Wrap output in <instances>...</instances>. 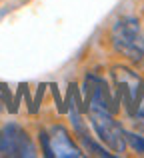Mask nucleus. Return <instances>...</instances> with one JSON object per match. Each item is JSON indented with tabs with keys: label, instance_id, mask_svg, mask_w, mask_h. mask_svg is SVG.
I'll list each match as a JSON object with an SVG mask.
<instances>
[{
	"label": "nucleus",
	"instance_id": "7ed1b4c3",
	"mask_svg": "<svg viewBox=\"0 0 144 158\" xmlns=\"http://www.w3.org/2000/svg\"><path fill=\"white\" fill-rule=\"evenodd\" d=\"M112 82H114V90L122 98L128 114L136 116L138 108L142 104V98H144V80L126 66H114Z\"/></svg>",
	"mask_w": 144,
	"mask_h": 158
},
{
	"label": "nucleus",
	"instance_id": "39448f33",
	"mask_svg": "<svg viewBox=\"0 0 144 158\" xmlns=\"http://www.w3.org/2000/svg\"><path fill=\"white\" fill-rule=\"evenodd\" d=\"M42 148L46 156H60V158H80L82 152L74 144L70 134L66 132L64 126H52L50 130L40 134Z\"/></svg>",
	"mask_w": 144,
	"mask_h": 158
},
{
	"label": "nucleus",
	"instance_id": "423d86ee",
	"mask_svg": "<svg viewBox=\"0 0 144 158\" xmlns=\"http://www.w3.org/2000/svg\"><path fill=\"white\" fill-rule=\"evenodd\" d=\"M84 86H86V104H88V106L102 108V110H108V112H112V114L118 110L116 98L112 96L108 84H106L102 78L88 74Z\"/></svg>",
	"mask_w": 144,
	"mask_h": 158
},
{
	"label": "nucleus",
	"instance_id": "20e7f679",
	"mask_svg": "<svg viewBox=\"0 0 144 158\" xmlns=\"http://www.w3.org/2000/svg\"><path fill=\"white\" fill-rule=\"evenodd\" d=\"M0 154L32 158L36 156V146L24 128L18 124H6L0 130Z\"/></svg>",
	"mask_w": 144,
	"mask_h": 158
},
{
	"label": "nucleus",
	"instance_id": "0eeeda50",
	"mask_svg": "<svg viewBox=\"0 0 144 158\" xmlns=\"http://www.w3.org/2000/svg\"><path fill=\"white\" fill-rule=\"evenodd\" d=\"M126 142L130 144L134 152L138 154H144V136L142 134H136V132H126Z\"/></svg>",
	"mask_w": 144,
	"mask_h": 158
},
{
	"label": "nucleus",
	"instance_id": "f257e3e1",
	"mask_svg": "<svg viewBox=\"0 0 144 158\" xmlns=\"http://www.w3.org/2000/svg\"><path fill=\"white\" fill-rule=\"evenodd\" d=\"M112 46L118 54L134 64H144V32L136 18H118L110 30Z\"/></svg>",
	"mask_w": 144,
	"mask_h": 158
},
{
	"label": "nucleus",
	"instance_id": "f03ea898",
	"mask_svg": "<svg viewBox=\"0 0 144 158\" xmlns=\"http://www.w3.org/2000/svg\"><path fill=\"white\" fill-rule=\"evenodd\" d=\"M88 118H90V124H92L96 136L112 152L122 154V152L126 150V146H128V142H126V132H124V128L114 120L112 112L102 110V108H96V106H88Z\"/></svg>",
	"mask_w": 144,
	"mask_h": 158
},
{
	"label": "nucleus",
	"instance_id": "6e6552de",
	"mask_svg": "<svg viewBox=\"0 0 144 158\" xmlns=\"http://www.w3.org/2000/svg\"><path fill=\"white\" fill-rule=\"evenodd\" d=\"M4 102H8V90L6 86H0V112L4 110Z\"/></svg>",
	"mask_w": 144,
	"mask_h": 158
}]
</instances>
